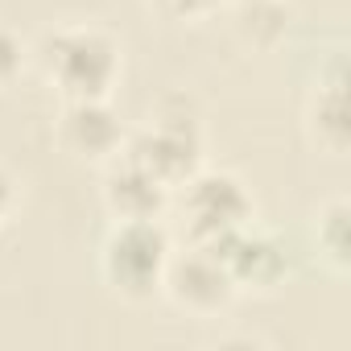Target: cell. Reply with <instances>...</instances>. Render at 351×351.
<instances>
[{"mask_svg": "<svg viewBox=\"0 0 351 351\" xmlns=\"http://www.w3.org/2000/svg\"><path fill=\"white\" fill-rule=\"evenodd\" d=\"M38 71L46 87L66 99H112L124 79V46L95 21L58 25L38 42Z\"/></svg>", "mask_w": 351, "mask_h": 351, "instance_id": "cell-1", "label": "cell"}, {"mask_svg": "<svg viewBox=\"0 0 351 351\" xmlns=\"http://www.w3.org/2000/svg\"><path fill=\"white\" fill-rule=\"evenodd\" d=\"M120 153L132 157L136 165H145L169 191H178L195 169L207 165V128H203L199 104L186 91L161 95L149 108L145 124L124 136Z\"/></svg>", "mask_w": 351, "mask_h": 351, "instance_id": "cell-2", "label": "cell"}, {"mask_svg": "<svg viewBox=\"0 0 351 351\" xmlns=\"http://www.w3.org/2000/svg\"><path fill=\"white\" fill-rule=\"evenodd\" d=\"M173 256L165 219H112L99 240V281L112 298L145 306L161 298V277Z\"/></svg>", "mask_w": 351, "mask_h": 351, "instance_id": "cell-3", "label": "cell"}, {"mask_svg": "<svg viewBox=\"0 0 351 351\" xmlns=\"http://www.w3.org/2000/svg\"><path fill=\"white\" fill-rule=\"evenodd\" d=\"M169 211H178L186 240L203 248H215L228 236H236L240 228L256 223V199L244 186V178L232 169H211V165L195 169L173 191Z\"/></svg>", "mask_w": 351, "mask_h": 351, "instance_id": "cell-4", "label": "cell"}, {"mask_svg": "<svg viewBox=\"0 0 351 351\" xmlns=\"http://www.w3.org/2000/svg\"><path fill=\"white\" fill-rule=\"evenodd\" d=\"M161 298L182 310L191 318H219L236 306L240 289L228 273V265L219 261L215 248H203V244H186L182 252L173 248L169 265H165V277H161Z\"/></svg>", "mask_w": 351, "mask_h": 351, "instance_id": "cell-5", "label": "cell"}, {"mask_svg": "<svg viewBox=\"0 0 351 351\" xmlns=\"http://www.w3.org/2000/svg\"><path fill=\"white\" fill-rule=\"evenodd\" d=\"M124 136H128V128H124L120 112L112 108V99H66L58 108L54 141L79 165L104 169L112 157H120Z\"/></svg>", "mask_w": 351, "mask_h": 351, "instance_id": "cell-6", "label": "cell"}, {"mask_svg": "<svg viewBox=\"0 0 351 351\" xmlns=\"http://www.w3.org/2000/svg\"><path fill=\"white\" fill-rule=\"evenodd\" d=\"M302 128H306V141L326 157H343L351 149V108H347L343 54H330V62L318 66V79H314V87L306 95Z\"/></svg>", "mask_w": 351, "mask_h": 351, "instance_id": "cell-7", "label": "cell"}, {"mask_svg": "<svg viewBox=\"0 0 351 351\" xmlns=\"http://www.w3.org/2000/svg\"><path fill=\"white\" fill-rule=\"evenodd\" d=\"M215 252L228 265V273H232L240 293H277L289 281V252H285V244L273 232L256 228V223H248L236 236H228L223 244H215Z\"/></svg>", "mask_w": 351, "mask_h": 351, "instance_id": "cell-8", "label": "cell"}, {"mask_svg": "<svg viewBox=\"0 0 351 351\" xmlns=\"http://www.w3.org/2000/svg\"><path fill=\"white\" fill-rule=\"evenodd\" d=\"M99 199H104V211L112 219H165L173 191L161 178H153L145 165H136L132 157L120 153L104 165Z\"/></svg>", "mask_w": 351, "mask_h": 351, "instance_id": "cell-9", "label": "cell"}, {"mask_svg": "<svg viewBox=\"0 0 351 351\" xmlns=\"http://www.w3.org/2000/svg\"><path fill=\"white\" fill-rule=\"evenodd\" d=\"M310 252L326 277H335V281L351 277V203H347V195H330L314 207Z\"/></svg>", "mask_w": 351, "mask_h": 351, "instance_id": "cell-10", "label": "cell"}, {"mask_svg": "<svg viewBox=\"0 0 351 351\" xmlns=\"http://www.w3.org/2000/svg\"><path fill=\"white\" fill-rule=\"evenodd\" d=\"M232 34H236V42L244 50H256V54L277 50L285 42V34H289V9H285V0H240Z\"/></svg>", "mask_w": 351, "mask_h": 351, "instance_id": "cell-11", "label": "cell"}, {"mask_svg": "<svg viewBox=\"0 0 351 351\" xmlns=\"http://www.w3.org/2000/svg\"><path fill=\"white\" fill-rule=\"evenodd\" d=\"M29 46H25V38L13 29V25H5L0 21V91H9V87H17V79L25 75V66H29Z\"/></svg>", "mask_w": 351, "mask_h": 351, "instance_id": "cell-12", "label": "cell"}, {"mask_svg": "<svg viewBox=\"0 0 351 351\" xmlns=\"http://www.w3.org/2000/svg\"><path fill=\"white\" fill-rule=\"evenodd\" d=\"M149 9L165 21H178V25H199L207 17H215L223 9V0H149Z\"/></svg>", "mask_w": 351, "mask_h": 351, "instance_id": "cell-13", "label": "cell"}, {"mask_svg": "<svg viewBox=\"0 0 351 351\" xmlns=\"http://www.w3.org/2000/svg\"><path fill=\"white\" fill-rule=\"evenodd\" d=\"M17 207H21V182H17V173L0 161V232L13 223Z\"/></svg>", "mask_w": 351, "mask_h": 351, "instance_id": "cell-14", "label": "cell"}]
</instances>
